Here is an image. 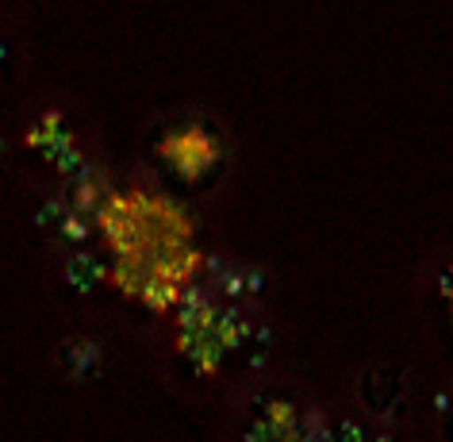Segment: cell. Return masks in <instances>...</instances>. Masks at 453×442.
Returning a JSON list of instances; mask_svg holds the SVG:
<instances>
[{"label": "cell", "mask_w": 453, "mask_h": 442, "mask_svg": "<svg viewBox=\"0 0 453 442\" xmlns=\"http://www.w3.org/2000/svg\"><path fill=\"white\" fill-rule=\"evenodd\" d=\"M157 158H162L169 166V174H177L185 185H200V181H208V174L219 169L223 146L208 128L188 123V128L169 131L165 139L157 143Z\"/></svg>", "instance_id": "6da1fadb"}, {"label": "cell", "mask_w": 453, "mask_h": 442, "mask_svg": "<svg viewBox=\"0 0 453 442\" xmlns=\"http://www.w3.org/2000/svg\"><path fill=\"white\" fill-rule=\"evenodd\" d=\"M300 423H303V415L296 412V404L273 396V400L262 404L254 423L246 427V442H296Z\"/></svg>", "instance_id": "7a4b0ae2"}, {"label": "cell", "mask_w": 453, "mask_h": 442, "mask_svg": "<svg viewBox=\"0 0 453 442\" xmlns=\"http://www.w3.org/2000/svg\"><path fill=\"white\" fill-rule=\"evenodd\" d=\"M111 197L108 192V177L100 174L96 166H88L73 177V197H70V208L73 212H81V215H96L100 208H104V200Z\"/></svg>", "instance_id": "3957f363"}, {"label": "cell", "mask_w": 453, "mask_h": 442, "mask_svg": "<svg viewBox=\"0 0 453 442\" xmlns=\"http://www.w3.org/2000/svg\"><path fill=\"white\" fill-rule=\"evenodd\" d=\"M254 335H257V323H254L250 312L219 308V315H215V343H219L223 350H242Z\"/></svg>", "instance_id": "277c9868"}, {"label": "cell", "mask_w": 453, "mask_h": 442, "mask_svg": "<svg viewBox=\"0 0 453 442\" xmlns=\"http://www.w3.org/2000/svg\"><path fill=\"white\" fill-rule=\"evenodd\" d=\"M104 277H108V269L96 254L77 251V254L65 258V281H70V289L81 292V297H93V292L104 285Z\"/></svg>", "instance_id": "5b68a950"}, {"label": "cell", "mask_w": 453, "mask_h": 442, "mask_svg": "<svg viewBox=\"0 0 453 442\" xmlns=\"http://www.w3.org/2000/svg\"><path fill=\"white\" fill-rule=\"evenodd\" d=\"M62 361L70 366L73 377H93L100 366V350H96V343H88V338H73V343L62 346Z\"/></svg>", "instance_id": "8992f818"}, {"label": "cell", "mask_w": 453, "mask_h": 442, "mask_svg": "<svg viewBox=\"0 0 453 442\" xmlns=\"http://www.w3.org/2000/svg\"><path fill=\"white\" fill-rule=\"evenodd\" d=\"M139 300H142L150 312H165V308H173V304L180 300V289H177V285H169V281L146 277V281H142V289H139Z\"/></svg>", "instance_id": "52a82bcc"}, {"label": "cell", "mask_w": 453, "mask_h": 442, "mask_svg": "<svg viewBox=\"0 0 453 442\" xmlns=\"http://www.w3.org/2000/svg\"><path fill=\"white\" fill-rule=\"evenodd\" d=\"M88 231H93V228H88V215H81V212H70V215H65V220L58 223V235H62L65 243H85Z\"/></svg>", "instance_id": "ba28073f"}, {"label": "cell", "mask_w": 453, "mask_h": 442, "mask_svg": "<svg viewBox=\"0 0 453 442\" xmlns=\"http://www.w3.org/2000/svg\"><path fill=\"white\" fill-rule=\"evenodd\" d=\"M296 442H331V427L323 423V415H319V412L303 415V423H300V435H296Z\"/></svg>", "instance_id": "9c48e42d"}, {"label": "cell", "mask_w": 453, "mask_h": 442, "mask_svg": "<svg viewBox=\"0 0 453 442\" xmlns=\"http://www.w3.org/2000/svg\"><path fill=\"white\" fill-rule=\"evenodd\" d=\"M73 208H70V200H50V204H42V208L35 212V223H42V228H50V223H54V228H58V223L65 220V215H70Z\"/></svg>", "instance_id": "30bf717a"}, {"label": "cell", "mask_w": 453, "mask_h": 442, "mask_svg": "<svg viewBox=\"0 0 453 442\" xmlns=\"http://www.w3.org/2000/svg\"><path fill=\"white\" fill-rule=\"evenodd\" d=\"M372 435L377 430H369V427H361V423H338L334 430H331V442H372Z\"/></svg>", "instance_id": "8fae6325"}, {"label": "cell", "mask_w": 453, "mask_h": 442, "mask_svg": "<svg viewBox=\"0 0 453 442\" xmlns=\"http://www.w3.org/2000/svg\"><path fill=\"white\" fill-rule=\"evenodd\" d=\"M438 285H441V297H446V300L453 304V262H449V266L438 274Z\"/></svg>", "instance_id": "7c38bea8"}, {"label": "cell", "mask_w": 453, "mask_h": 442, "mask_svg": "<svg viewBox=\"0 0 453 442\" xmlns=\"http://www.w3.org/2000/svg\"><path fill=\"white\" fill-rule=\"evenodd\" d=\"M372 442H395L392 435H372Z\"/></svg>", "instance_id": "4fadbf2b"}, {"label": "cell", "mask_w": 453, "mask_h": 442, "mask_svg": "<svg viewBox=\"0 0 453 442\" xmlns=\"http://www.w3.org/2000/svg\"><path fill=\"white\" fill-rule=\"evenodd\" d=\"M4 54H8V47H4V43H0V58H4Z\"/></svg>", "instance_id": "5bb4252c"}]
</instances>
